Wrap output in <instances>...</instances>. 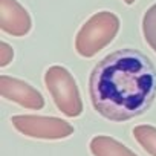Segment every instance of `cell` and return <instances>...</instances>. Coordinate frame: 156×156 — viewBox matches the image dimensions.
<instances>
[{"label": "cell", "instance_id": "cell-1", "mask_svg": "<svg viewBox=\"0 0 156 156\" xmlns=\"http://www.w3.org/2000/svg\"><path fill=\"white\" fill-rule=\"evenodd\" d=\"M95 110L110 121H127L144 113L156 95V70L141 52L122 49L103 58L89 81Z\"/></svg>", "mask_w": 156, "mask_h": 156}, {"label": "cell", "instance_id": "cell-2", "mask_svg": "<svg viewBox=\"0 0 156 156\" xmlns=\"http://www.w3.org/2000/svg\"><path fill=\"white\" fill-rule=\"evenodd\" d=\"M119 31V19L109 11L94 14L78 31L75 49L84 58L97 55L101 49L112 43Z\"/></svg>", "mask_w": 156, "mask_h": 156}, {"label": "cell", "instance_id": "cell-3", "mask_svg": "<svg viewBox=\"0 0 156 156\" xmlns=\"http://www.w3.org/2000/svg\"><path fill=\"white\" fill-rule=\"evenodd\" d=\"M44 84L60 112L69 118L80 116L83 101L70 72L63 66H51L44 73Z\"/></svg>", "mask_w": 156, "mask_h": 156}, {"label": "cell", "instance_id": "cell-4", "mask_svg": "<svg viewBox=\"0 0 156 156\" xmlns=\"http://www.w3.org/2000/svg\"><path fill=\"white\" fill-rule=\"evenodd\" d=\"M17 132L37 139H63L73 133V127L60 118L38 115H16L11 119Z\"/></svg>", "mask_w": 156, "mask_h": 156}, {"label": "cell", "instance_id": "cell-5", "mask_svg": "<svg viewBox=\"0 0 156 156\" xmlns=\"http://www.w3.org/2000/svg\"><path fill=\"white\" fill-rule=\"evenodd\" d=\"M0 94L3 98L14 101L26 109L40 110L44 107L43 95L31 84L19 80V78H12L8 75L0 76Z\"/></svg>", "mask_w": 156, "mask_h": 156}, {"label": "cell", "instance_id": "cell-6", "mask_svg": "<svg viewBox=\"0 0 156 156\" xmlns=\"http://www.w3.org/2000/svg\"><path fill=\"white\" fill-rule=\"evenodd\" d=\"M32 22L28 11L17 0H0V29L3 32L23 37L31 31Z\"/></svg>", "mask_w": 156, "mask_h": 156}, {"label": "cell", "instance_id": "cell-7", "mask_svg": "<svg viewBox=\"0 0 156 156\" xmlns=\"http://www.w3.org/2000/svg\"><path fill=\"white\" fill-rule=\"evenodd\" d=\"M89 147L94 156H138L115 138L104 136V135L92 138Z\"/></svg>", "mask_w": 156, "mask_h": 156}, {"label": "cell", "instance_id": "cell-8", "mask_svg": "<svg viewBox=\"0 0 156 156\" xmlns=\"http://www.w3.org/2000/svg\"><path fill=\"white\" fill-rule=\"evenodd\" d=\"M133 136L150 156H156V127L148 124L136 126L133 129Z\"/></svg>", "mask_w": 156, "mask_h": 156}, {"label": "cell", "instance_id": "cell-9", "mask_svg": "<svg viewBox=\"0 0 156 156\" xmlns=\"http://www.w3.org/2000/svg\"><path fill=\"white\" fill-rule=\"evenodd\" d=\"M142 34L147 44L156 52V3L151 5L142 19Z\"/></svg>", "mask_w": 156, "mask_h": 156}, {"label": "cell", "instance_id": "cell-10", "mask_svg": "<svg viewBox=\"0 0 156 156\" xmlns=\"http://www.w3.org/2000/svg\"><path fill=\"white\" fill-rule=\"evenodd\" d=\"M12 58H14L12 48L6 41H2V43H0V67L8 66L12 61Z\"/></svg>", "mask_w": 156, "mask_h": 156}, {"label": "cell", "instance_id": "cell-11", "mask_svg": "<svg viewBox=\"0 0 156 156\" xmlns=\"http://www.w3.org/2000/svg\"><path fill=\"white\" fill-rule=\"evenodd\" d=\"M122 2H124L126 5H133V3L136 2V0H122Z\"/></svg>", "mask_w": 156, "mask_h": 156}]
</instances>
